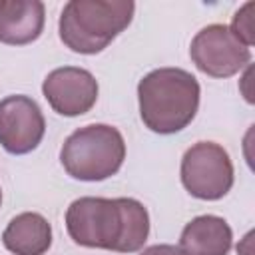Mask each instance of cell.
I'll list each match as a JSON object with an SVG mask.
<instances>
[{
	"label": "cell",
	"instance_id": "6da1fadb",
	"mask_svg": "<svg viewBox=\"0 0 255 255\" xmlns=\"http://www.w3.org/2000/svg\"><path fill=\"white\" fill-rule=\"evenodd\" d=\"M66 229L76 245L116 253L139 251L149 235V213L133 197H80L66 209Z\"/></svg>",
	"mask_w": 255,
	"mask_h": 255
},
{
	"label": "cell",
	"instance_id": "7a4b0ae2",
	"mask_svg": "<svg viewBox=\"0 0 255 255\" xmlns=\"http://www.w3.org/2000/svg\"><path fill=\"white\" fill-rule=\"evenodd\" d=\"M199 82L187 70H151L137 84L139 118L153 133H177L193 122L199 110Z\"/></svg>",
	"mask_w": 255,
	"mask_h": 255
},
{
	"label": "cell",
	"instance_id": "3957f363",
	"mask_svg": "<svg viewBox=\"0 0 255 255\" xmlns=\"http://www.w3.org/2000/svg\"><path fill=\"white\" fill-rule=\"evenodd\" d=\"M133 12L131 0H70L60 14V40L76 54H98L131 24Z\"/></svg>",
	"mask_w": 255,
	"mask_h": 255
},
{
	"label": "cell",
	"instance_id": "277c9868",
	"mask_svg": "<svg viewBox=\"0 0 255 255\" xmlns=\"http://www.w3.org/2000/svg\"><path fill=\"white\" fill-rule=\"evenodd\" d=\"M124 159V135L108 124L78 128L66 137L60 149V161L66 173L80 181H104L120 171Z\"/></svg>",
	"mask_w": 255,
	"mask_h": 255
},
{
	"label": "cell",
	"instance_id": "5b68a950",
	"mask_svg": "<svg viewBox=\"0 0 255 255\" xmlns=\"http://www.w3.org/2000/svg\"><path fill=\"white\" fill-rule=\"evenodd\" d=\"M185 191L203 201H217L233 187V161L215 141H197L181 157L179 167Z\"/></svg>",
	"mask_w": 255,
	"mask_h": 255
},
{
	"label": "cell",
	"instance_id": "8992f818",
	"mask_svg": "<svg viewBox=\"0 0 255 255\" xmlns=\"http://www.w3.org/2000/svg\"><path fill=\"white\" fill-rule=\"evenodd\" d=\"M189 58L199 72L211 78H231L251 62V48L243 46L225 24L201 28L191 44Z\"/></svg>",
	"mask_w": 255,
	"mask_h": 255
},
{
	"label": "cell",
	"instance_id": "52a82bcc",
	"mask_svg": "<svg viewBox=\"0 0 255 255\" xmlns=\"http://www.w3.org/2000/svg\"><path fill=\"white\" fill-rule=\"evenodd\" d=\"M46 133L40 106L22 94L0 100V145L12 155L34 151Z\"/></svg>",
	"mask_w": 255,
	"mask_h": 255
},
{
	"label": "cell",
	"instance_id": "ba28073f",
	"mask_svg": "<svg viewBox=\"0 0 255 255\" xmlns=\"http://www.w3.org/2000/svg\"><path fill=\"white\" fill-rule=\"evenodd\" d=\"M98 80L86 68L62 66L52 70L42 82V94L50 108L66 118L88 114L98 102Z\"/></svg>",
	"mask_w": 255,
	"mask_h": 255
},
{
	"label": "cell",
	"instance_id": "9c48e42d",
	"mask_svg": "<svg viewBox=\"0 0 255 255\" xmlns=\"http://www.w3.org/2000/svg\"><path fill=\"white\" fill-rule=\"evenodd\" d=\"M46 10L40 0H0V42L26 46L42 36Z\"/></svg>",
	"mask_w": 255,
	"mask_h": 255
},
{
	"label": "cell",
	"instance_id": "30bf717a",
	"mask_svg": "<svg viewBox=\"0 0 255 255\" xmlns=\"http://www.w3.org/2000/svg\"><path fill=\"white\" fill-rule=\"evenodd\" d=\"M233 245V231L219 215H197L185 223L179 235L183 255H227Z\"/></svg>",
	"mask_w": 255,
	"mask_h": 255
},
{
	"label": "cell",
	"instance_id": "8fae6325",
	"mask_svg": "<svg viewBox=\"0 0 255 255\" xmlns=\"http://www.w3.org/2000/svg\"><path fill=\"white\" fill-rule=\"evenodd\" d=\"M2 243L14 255H44L52 245V225L42 213H18L2 231Z\"/></svg>",
	"mask_w": 255,
	"mask_h": 255
},
{
	"label": "cell",
	"instance_id": "7c38bea8",
	"mask_svg": "<svg viewBox=\"0 0 255 255\" xmlns=\"http://www.w3.org/2000/svg\"><path fill=\"white\" fill-rule=\"evenodd\" d=\"M253 10H255V2H245L233 16L231 20V34L247 48H251L255 44V28H253Z\"/></svg>",
	"mask_w": 255,
	"mask_h": 255
},
{
	"label": "cell",
	"instance_id": "4fadbf2b",
	"mask_svg": "<svg viewBox=\"0 0 255 255\" xmlns=\"http://www.w3.org/2000/svg\"><path fill=\"white\" fill-rule=\"evenodd\" d=\"M141 255H183L181 249L177 245L171 243H157V245H149L141 251Z\"/></svg>",
	"mask_w": 255,
	"mask_h": 255
},
{
	"label": "cell",
	"instance_id": "5bb4252c",
	"mask_svg": "<svg viewBox=\"0 0 255 255\" xmlns=\"http://www.w3.org/2000/svg\"><path fill=\"white\" fill-rule=\"evenodd\" d=\"M0 203H2V189H0Z\"/></svg>",
	"mask_w": 255,
	"mask_h": 255
}]
</instances>
